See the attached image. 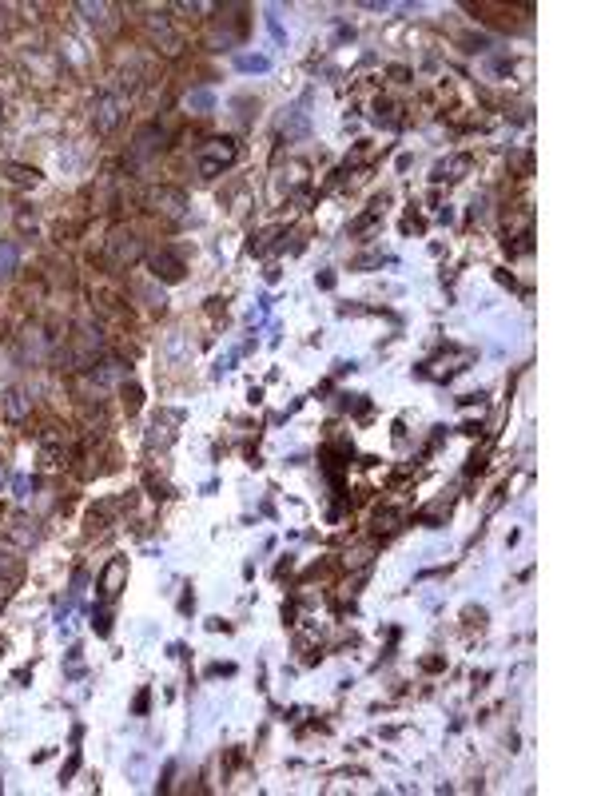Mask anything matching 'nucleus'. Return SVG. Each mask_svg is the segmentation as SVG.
Segmentation results:
<instances>
[{
	"label": "nucleus",
	"instance_id": "7",
	"mask_svg": "<svg viewBox=\"0 0 597 796\" xmlns=\"http://www.w3.org/2000/svg\"><path fill=\"white\" fill-rule=\"evenodd\" d=\"M152 267H155V279H163V283H180L183 271H187V267H183V259L175 251H168V247L152 255Z\"/></svg>",
	"mask_w": 597,
	"mask_h": 796
},
{
	"label": "nucleus",
	"instance_id": "18",
	"mask_svg": "<svg viewBox=\"0 0 597 796\" xmlns=\"http://www.w3.org/2000/svg\"><path fill=\"white\" fill-rule=\"evenodd\" d=\"M80 12L88 16V24H108V4H80Z\"/></svg>",
	"mask_w": 597,
	"mask_h": 796
},
{
	"label": "nucleus",
	"instance_id": "9",
	"mask_svg": "<svg viewBox=\"0 0 597 796\" xmlns=\"http://www.w3.org/2000/svg\"><path fill=\"white\" fill-rule=\"evenodd\" d=\"M16 263H21V247L12 239H0V287L16 275Z\"/></svg>",
	"mask_w": 597,
	"mask_h": 796
},
{
	"label": "nucleus",
	"instance_id": "19",
	"mask_svg": "<svg viewBox=\"0 0 597 796\" xmlns=\"http://www.w3.org/2000/svg\"><path fill=\"white\" fill-rule=\"evenodd\" d=\"M16 223H21V231H32V227H36V212L21 207V212H16Z\"/></svg>",
	"mask_w": 597,
	"mask_h": 796
},
{
	"label": "nucleus",
	"instance_id": "21",
	"mask_svg": "<svg viewBox=\"0 0 597 796\" xmlns=\"http://www.w3.org/2000/svg\"><path fill=\"white\" fill-rule=\"evenodd\" d=\"M136 713H148V689H143V693L136 697Z\"/></svg>",
	"mask_w": 597,
	"mask_h": 796
},
{
	"label": "nucleus",
	"instance_id": "8",
	"mask_svg": "<svg viewBox=\"0 0 597 796\" xmlns=\"http://www.w3.org/2000/svg\"><path fill=\"white\" fill-rule=\"evenodd\" d=\"M32 410V398L21 391V386H12L9 394H4V418H12V422H21L24 414Z\"/></svg>",
	"mask_w": 597,
	"mask_h": 796
},
{
	"label": "nucleus",
	"instance_id": "17",
	"mask_svg": "<svg viewBox=\"0 0 597 796\" xmlns=\"http://www.w3.org/2000/svg\"><path fill=\"white\" fill-rule=\"evenodd\" d=\"M239 72H271V60L267 56H239Z\"/></svg>",
	"mask_w": 597,
	"mask_h": 796
},
{
	"label": "nucleus",
	"instance_id": "16",
	"mask_svg": "<svg viewBox=\"0 0 597 796\" xmlns=\"http://www.w3.org/2000/svg\"><path fill=\"white\" fill-rule=\"evenodd\" d=\"M9 538H12V542H21V545H32V542H36V530H28V522L21 518V522H12Z\"/></svg>",
	"mask_w": 597,
	"mask_h": 796
},
{
	"label": "nucleus",
	"instance_id": "20",
	"mask_svg": "<svg viewBox=\"0 0 597 796\" xmlns=\"http://www.w3.org/2000/svg\"><path fill=\"white\" fill-rule=\"evenodd\" d=\"M124 403H128V410H136L140 406V386H124Z\"/></svg>",
	"mask_w": 597,
	"mask_h": 796
},
{
	"label": "nucleus",
	"instance_id": "10",
	"mask_svg": "<svg viewBox=\"0 0 597 796\" xmlns=\"http://www.w3.org/2000/svg\"><path fill=\"white\" fill-rule=\"evenodd\" d=\"M124 378H128V366L124 363H104L92 371V383L96 386H111V383H124Z\"/></svg>",
	"mask_w": 597,
	"mask_h": 796
},
{
	"label": "nucleus",
	"instance_id": "13",
	"mask_svg": "<svg viewBox=\"0 0 597 796\" xmlns=\"http://www.w3.org/2000/svg\"><path fill=\"white\" fill-rule=\"evenodd\" d=\"M283 131L287 136H307V111L303 108H287V116H283Z\"/></svg>",
	"mask_w": 597,
	"mask_h": 796
},
{
	"label": "nucleus",
	"instance_id": "2",
	"mask_svg": "<svg viewBox=\"0 0 597 796\" xmlns=\"http://www.w3.org/2000/svg\"><path fill=\"white\" fill-rule=\"evenodd\" d=\"M140 255H143L140 235H132V231H116V235L108 239V263H111V267H132Z\"/></svg>",
	"mask_w": 597,
	"mask_h": 796
},
{
	"label": "nucleus",
	"instance_id": "1",
	"mask_svg": "<svg viewBox=\"0 0 597 796\" xmlns=\"http://www.w3.org/2000/svg\"><path fill=\"white\" fill-rule=\"evenodd\" d=\"M235 156H239L235 140H207L199 151H195V168H199L203 180H215V175H223L235 163Z\"/></svg>",
	"mask_w": 597,
	"mask_h": 796
},
{
	"label": "nucleus",
	"instance_id": "15",
	"mask_svg": "<svg viewBox=\"0 0 597 796\" xmlns=\"http://www.w3.org/2000/svg\"><path fill=\"white\" fill-rule=\"evenodd\" d=\"M4 172H9L12 183H36L40 180V172H36V168H24V163H4Z\"/></svg>",
	"mask_w": 597,
	"mask_h": 796
},
{
	"label": "nucleus",
	"instance_id": "22",
	"mask_svg": "<svg viewBox=\"0 0 597 796\" xmlns=\"http://www.w3.org/2000/svg\"><path fill=\"white\" fill-rule=\"evenodd\" d=\"M0 486H4V470H0Z\"/></svg>",
	"mask_w": 597,
	"mask_h": 796
},
{
	"label": "nucleus",
	"instance_id": "11",
	"mask_svg": "<svg viewBox=\"0 0 597 796\" xmlns=\"http://www.w3.org/2000/svg\"><path fill=\"white\" fill-rule=\"evenodd\" d=\"M187 111H199V116H207V111H215V92L212 88H195V92H187Z\"/></svg>",
	"mask_w": 597,
	"mask_h": 796
},
{
	"label": "nucleus",
	"instance_id": "3",
	"mask_svg": "<svg viewBox=\"0 0 597 796\" xmlns=\"http://www.w3.org/2000/svg\"><path fill=\"white\" fill-rule=\"evenodd\" d=\"M148 207L180 219V215L187 212V195H183L180 187H168V183H163V187H152V192H148Z\"/></svg>",
	"mask_w": 597,
	"mask_h": 796
},
{
	"label": "nucleus",
	"instance_id": "6",
	"mask_svg": "<svg viewBox=\"0 0 597 796\" xmlns=\"http://www.w3.org/2000/svg\"><path fill=\"white\" fill-rule=\"evenodd\" d=\"M124 577H128V557H111V562L104 565V574H100V597H104V601H111V597L120 594Z\"/></svg>",
	"mask_w": 597,
	"mask_h": 796
},
{
	"label": "nucleus",
	"instance_id": "14",
	"mask_svg": "<svg viewBox=\"0 0 597 796\" xmlns=\"http://www.w3.org/2000/svg\"><path fill=\"white\" fill-rule=\"evenodd\" d=\"M466 168H470V160H466V156H454V160H446V163L434 168V180H458V172H466Z\"/></svg>",
	"mask_w": 597,
	"mask_h": 796
},
{
	"label": "nucleus",
	"instance_id": "4",
	"mask_svg": "<svg viewBox=\"0 0 597 796\" xmlns=\"http://www.w3.org/2000/svg\"><path fill=\"white\" fill-rule=\"evenodd\" d=\"M120 108H124L120 96H116V92H104L100 100H96V111H92L96 131H111V128H116V124H120Z\"/></svg>",
	"mask_w": 597,
	"mask_h": 796
},
{
	"label": "nucleus",
	"instance_id": "5",
	"mask_svg": "<svg viewBox=\"0 0 597 796\" xmlns=\"http://www.w3.org/2000/svg\"><path fill=\"white\" fill-rule=\"evenodd\" d=\"M163 140H168V136H163L160 128H143L140 136H136V143H132V163H136V168H140L143 160H152V156H160Z\"/></svg>",
	"mask_w": 597,
	"mask_h": 796
},
{
	"label": "nucleus",
	"instance_id": "12",
	"mask_svg": "<svg viewBox=\"0 0 597 796\" xmlns=\"http://www.w3.org/2000/svg\"><path fill=\"white\" fill-rule=\"evenodd\" d=\"M152 36H155V40H163V52H168V56L180 52V36L168 28V21H152Z\"/></svg>",
	"mask_w": 597,
	"mask_h": 796
}]
</instances>
